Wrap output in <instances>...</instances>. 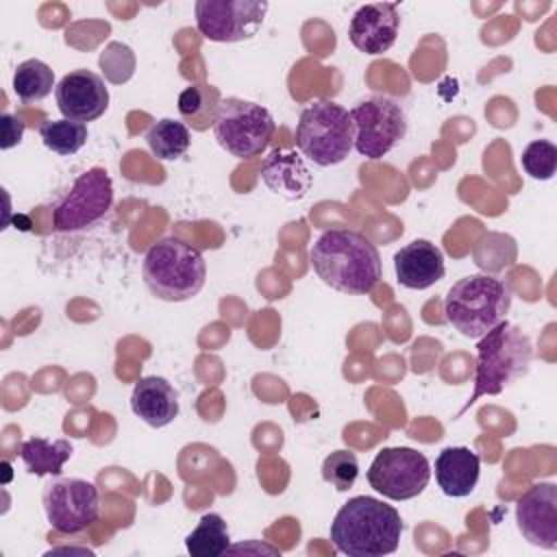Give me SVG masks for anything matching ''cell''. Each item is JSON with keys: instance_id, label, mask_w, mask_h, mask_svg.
I'll return each mask as SVG.
<instances>
[{"instance_id": "cell-1", "label": "cell", "mask_w": 557, "mask_h": 557, "mask_svg": "<svg viewBox=\"0 0 557 557\" xmlns=\"http://www.w3.org/2000/svg\"><path fill=\"white\" fill-rule=\"evenodd\" d=\"M309 261L324 285L350 296L370 294L383 272L376 246L350 228L324 231L309 248Z\"/></svg>"}, {"instance_id": "cell-2", "label": "cell", "mask_w": 557, "mask_h": 557, "mask_svg": "<svg viewBox=\"0 0 557 557\" xmlns=\"http://www.w3.org/2000/svg\"><path fill=\"white\" fill-rule=\"evenodd\" d=\"M403 518L392 507L372 496H352L331 522L333 546L350 557H383L398 548Z\"/></svg>"}, {"instance_id": "cell-3", "label": "cell", "mask_w": 557, "mask_h": 557, "mask_svg": "<svg viewBox=\"0 0 557 557\" xmlns=\"http://www.w3.org/2000/svg\"><path fill=\"white\" fill-rule=\"evenodd\" d=\"M533 359L531 339L520 326L503 320L476 344L474 389L457 418L468 411L481 396H496L516 379L524 376Z\"/></svg>"}, {"instance_id": "cell-4", "label": "cell", "mask_w": 557, "mask_h": 557, "mask_svg": "<svg viewBox=\"0 0 557 557\" xmlns=\"http://www.w3.org/2000/svg\"><path fill=\"white\" fill-rule=\"evenodd\" d=\"M148 292L165 302H183L205 287L207 263L202 252L178 237H163L148 248L141 263Z\"/></svg>"}, {"instance_id": "cell-5", "label": "cell", "mask_w": 557, "mask_h": 557, "mask_svg": "<svg viewBox=\"0 0 557 557\" xmlns=\"http://www.w3.org/2000/svg\"><path fill=\"white\" fill-rule=\"evenodd\" d=\"M511 289L490 274H470L453 283L444 298V315L468 339H479L505 320Z\"/></svg>"}, {"instance_id": "cell-6", "label": "cell", "mask_w": 557, "mask_h": 557, "mask_svg": "<svg viewBox=\"0 0 557 557\" xmlns=\"http://www.w3.org/2000/svg\"><path fill=\"white\" fill-rule=\"evenodd\" d=\"M296 146L320 168L342 163L355 148L350 111L333 100H320L305 107L296 126Z\"/></svg>"}, {"instance_id": "cell-7", "label": "cell", "mask_w": 557, "mask_h": 557, "mask_svg": "<svg viewBox=\"0 0 557 557\" xmlns=\"http://www.w3.org/2000/svg\"><path fill=\"white\" fill-rule=\"evenodd\" d=\"M211 128L222 150L237 159H252L268 148L276 124L265 107L231 96L222 98Z\"/></svg>"}, {"instance_id": "cell-8", "label": "cell", "mask_w": 557, "mask_h": 557, "mask_svg": "<svg viewBox=\"0 0 557 557\" xmlns=\"http://www.w3.org/2000/svg\"><path fill=\"white\" fill-rule=\"evenodd\" d=\"M355 150L366 159H383L407 135L405 109L387 96L361 100L352 111Z\"/></svg>"}, {"instance_id": "cell-9", "label": "cell", "mask_w": 557, "mask_h": 557, "mask_svg": "<svg viewBox=\"0 0 557 557\" xmlns=\"http://www.w3.org/2000/svg\"><path fill=\"white\" fill-rule=\"evenodd\" d=\"M48 524L63 535L89 529L100 516V494L91 481L78 476L52 479L41 494Z\"/></svg>"}, {"instance_id": "cell-10", "label": "cell", "mask_w": 557, "mask_h": 557, "mask_svg": "<svg viewBox=\"0 0 557 557\" xmlns=\"http://www.w3.org/2000/svg\"><path fill=\"white\" fill-rule=\"evenodd\" d=\"M372 490L389 500H409L424 492L431 479V463L424 453L409 446H389L376 453L368 468Z\"/></svg>"}, {"instance_id": "cell-11", "label": "cell", "mask_w": 557, "mask_h": 557, "mask_svg": "<svg viewBox=\"0 0 557 557\" xmlns=\"http://www.w3.org/2000/svg\"><path fill=\"white\" fill-rule=\"evenodd\" d=\"M113 205V183L104 168L85 170L52 211V226L61 233H74L91 226Z\"/></svg>"}, {"instance_id": "cell-12", "label": "cell", "mask_w": 557, "mask_h": 557, "mask_svg": "<svg viewBox=\"0 0 557 557\" xmlns=\"http://www.w3.org/2000/svg\"><path fill=\"white\" fill-rule=\"evenodd\" d=\"M268 7L265 0H198L196 28L209 41H246L261 28Z\"/></svg>"}, {"instance_id": "cell-13", "label": "cell", "mask_w": 557, "mask_h": 557, "mask_svg": "<svg viewBox=\"0 0 557 557\" xmlns=\"http://www.w3.org/2000/svg\"><path fill=\"white\" fill-rule=\"evenodd\" d=\"M516 524L522 537L540 548H557V485L542 481L531 485L516 503Z\"/></svg>"}, {"instance_id": "cell-14", "label": "cell", "mask_w": 557, "mask_h": 557, "mask_svg": "<svg viewBox=\"0 0 557 557\" xmlns=\"http://www.w3.org/2000/svg\"><path fill=\"white\" fill-rule=\"evenodd\" d=\"M57 107L63 117L74 122H94L109 109V89L91 70H72L54 87Z\"/></svg>"}, {"instance_id": "cell-15", "label": "cell", "mask_w": 557, "mask_h": 557, "mask_svg": "<svg viewBox=\"0 0 557 557\" xmlns=\"http://www.w3.org/2000/svg\"><path fill=\"white\" fill-rule=\"evenodd\" d=\"M400 28L398 4L376 2L359 7L348 24L350 44L363 54H383L387 52Z\"/></svg>"}, {"instance_id": "cell-16", "label": "cell", "mask_w": 557, "mask_h": 557, "mask_svg": "<svg viewBox=\"0 0 557 557\" xmlns=\"http://www.w3.org/2000/svg\"><path fill=\"white\" fill-rule=\"evenodd\" d=\"M396 281L407 289H426L444 278V252L429 239H413L394 255Z\"/></svg>"}, {"instance_id": "cell-17", "label": "cell", "mask_w": 557, "mask_h": 557, "mask_svg": "<svg viewBox=\"0 0 557 557\" xmlns=\"http://www.w3.org/2000/svg\"><path fill=\"white\" fill-rule=\"evenodd\" d=\"M261 181L272 194L289 202L302 200L313 185V176L305 165L302 157L298 152L281 150V148H274L263 159Z\"/></svg>"}, {"instance_id": "cell-18", "label": "cell", "mask_w": 557, "mask_h": 557, "mask_svg": "<svg viewBox=\"0 0 557 557\" xmlns=\"http://www.w3.org/2000/svg\"><path fill=\"white\" fill-rule=\"evenodd\" d=\"M133 413L148 426L161 429L178 416V392L163 376H144L131 394Z\"/></svg>"}, {"instance_id": "cell-19", "label": "cell", "mask_w": 557, "mask_h": 557, "mask_svg": "<svg viewBox=\"0 0 557 557\" xmlns=\"http://www.w3.org/2000/svg\"><path fill=\"white\" fill-rule=\"evenodd\" d=\"M481 457L468 446H448L435 459V481L450 498L470 496L479 483Z\"/></svg>"}, {"instance_id": "cell-20", "label": "cell", "mask_w": 557, "mask_h": 557, "mask_svg": "<svg viewBox=\"0 0 557 557\" xmlns=\"http://www.w3.org/2000/svg\"><path fill=\"white\" fill-rule=\"evenodd\" d=\"M74 448L67 440H46V437H28L20 444V457L26 470L35 476H59L63 463L72 457Z\"/></svg>"}, {"instance_id": "cell-21", "label": "cell", "mask_w": 557, "mask_h": 557, "mask_svg": "<svg viewBox=\"0 0 557 557\" xmlns=\"http://www.w3.org/2000/svg\"><path fill=\"white\" fill-rule=\"evenodd\" d=\"M222 96L213 85H189L178 94V113L194 131L213 126Z\"/></svg>"}, {"instance_id": "cell-22", "label": "cell", "mask_w": 557, "mask_h": 557, "mask_svg": "<svg viewBox=\"0 0 557 557\" xmlns=\"http://www.w3.org/2000/svg\"><path fill=\"white\" fill-rule=\"evenodd\" d=\"M146 144L159 161H176L189 150L191 135L185 122L161 117L146 131Z\"/></svg>"}, {"instance_id": "cell-23", "label": "cell", "mask_w": 557, "mask_h": 557, "mask_svg": "<svg viewBox=\"0 0 557 557\" xmlns=\"http://www.w3.org/2000/svg\"><path fill=\"white\" fill-rule=\"evenodd\" d=\"M228 527L220 513H205L185 537V548L191 557H220L228 550Z\"/></svg>"}, {"instance_id": "cell-24", "label": "cell", "mask_w": 557, "mask_h": 557, "mask_svg": "<svg viewBox=\"0 0 557 557\" xmlns=\"http://www.w3.org/2000/svg\"><path fill=\"white\" fill-rule=\"evenodd\" d=\"M54 85V70L39 61L26 59L15 67L13 74V91L22 102H39L52 94Z\"/></svg>"}, {"instance_id": "cell-25", "label": "cell", "mask_w": 557, "mask_h": 557, "mask_svg": "<svg viewBox=\"0 0 557 557\" xmlns=\"http://www.w3.org/2000/svg\"><path fill=\"white\" fill-rule=\"evenodd\" d=\"M87 135H89L87 124L67 120V117L46 120L39 126V137L44 141V146L61 157L76 154L85 146Z\"/></svg>"}, {"instance_id": "cell-26", "label": "cell", "mask_w": 557, "mask_h": 557, "mask_svg": "<svg viewBox=\"0 0 557 557\" xmlns=\"http://www.w3.org/2000/svg\"><path fill=\"white\" fill-rule=\"evenodd\" d=\"M522 170L535 181H550L557 172V146L548 139H533L520 154Z\"/></svg>"}, {"instance_id": "cell-27", "label": "cell", "mask_w": 557, "mask_h": 557, "mask_svg": "<svg viewBox=\"0 0 557 557\" xmlns=\"http://www.w3.org/2000/svg\"><path fill=\"white\" fill-rule=\"evenodd\" d=\"M359 476L357 455L350 450H335L322 463V479L337 492H348Z\"/></svg>"}, {"instance_id": "cell-28", "label": "cell", "mask_w": 557, "mask_h": 557, "mask_svg": "<svg viewBox=\"0 0 557 557\" xmlns=\"http://www.w3.org/2000/svg\"><path fill=\"white\" fill-rule=\"evenodd\" d=\"M100 67L104 72V76L115 83L122 85L126 83L133 72H135V54L126 44L120 41H111L102 52H100Z\"/></svg>"}, {"instance_id": "cell-29", "label": "cell", "mask_w": 557, "mask_h": 557, "mask_svg": "<svg viewBox=\"0 0 557 557\" xmlns=\"http://www.w3.org/2000/svg\"><path fill=\"white\" fill-rule=\"evenodd\" d=\"M26 124L22 117L13 115V113H2L0 115V148L9 150L13 146H17L24 137Z\"/></svg>"}]
</instances>
